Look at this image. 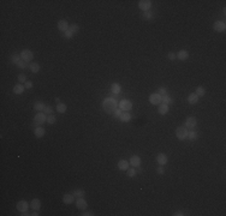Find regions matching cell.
Instances as JSON below:
<instances>
[{
	"mask_svg": "<svg viewBox=\"0 0 226 216\" xmlns=\"http://www.w3.org/2000/svg\"><path fill=\"white\" fill-rule=\"evenodd\" d=\"M188 129L185 126H178L176 129V137L179 139V141H184L188 138Z\"/></svg>",
	"mask_w": 226,
	"mask_h": 216,
	"instance_id": "3957f363",
	"label": "cell"
},
{
	"mask_svg": "<svg viewBox=\"0 0 226 216\" xmlns=\"http://www.w3.org/2000/svg\"><path fill=\"white\" fill-rule=\"evenodd\" d=\"M161 99H162V96H161L160 94H157V93H153V94H150V95H149L148 101L150 102L152 105H154V106H159V105L161 103Z\"/></svg>",
	"mask_w": 226,
	"mask_h": 216,
	"instance_id": "8992f818",
	"label": "cell"
},
{
	"mask_svg": "<svg viewBox=\"0 0 226 216\" xmlns=\"http://www.w3.org/2000/svg\"><path fill=\"white\" fill-rule=\"evenodd\" d=\"M46 121H47V114L44 112H37L36 115L34 117V125H36V127L43 125Z\"/></svg>",
	"mask_w": 226,
	"mask_h": 216,
	"instance_id": "7a4b0ae2",
	"label": "cell"
},
{
	"mask_svg": "<svg viewBox=\"0 0 226 216\" xmlns=\"http://www.w3.org/2000/svg\"><path fill=\"white\" fill-rule=\"evenodd\" d=\"M168 107H170V106H167V105H165V103H160L159 107H157V113H159L160 115H166L167 113H168V110H170Z\"/></svg>",
	"mask_w": 226,
	"mask_h": 216,
	"instance_id": "44dd1931",
	"label": "cell"
},
{
	"mask_svg": "<svg viewBox=\"0 0 226 216\" xmlns=\"http://www.w3.org/2000/svg\"><path fill=\"white\" fill-rule=\"evenodd\" d=\"M117 167H118L119 170H128V168L130 167V163L126 160H120V161H118Z\"/></svg>",
	"mask_w": 226,
	"mask_h": 216,
	"instance_id": "ffe728a7",
	"label": "cell"
},
{
	"mask_svg": "<svg viewBox=\"0 0 226 216\" xmlns=\"http://www.w3.org/2000/svg\"><path fill=\"white\" fill-rule=\"evenodd\" d=\"M157 94H160L161 96H164V95H167L168 93H167V89L165 87H160L159 89H157Z\"/></svg>",
	"mask_w": 226,
	"mask_h": 216,
	"instance_id": "f35d334b",
	"label": "cell"
},
{
	"mask_svg": "<svg viewBox=\"0 0 226 216\" xmlns=\"http://www.w3.org/2000/svg\"><path fill=\"white\" fill-rule=\"evenodd\" d=\"M188 138H189L190 141H196V139L198 138V133H197V131H195V130H190V131L188 132Z\"/></svg>",
	"mask_w": 226,
	"mask_h": 216,
	"instance_id": "4dcf8cb0",
	"label": "cell"
},
{
	"mask_svg": "<svg viewBox=\"0 0 226 216\" xmlns=\"http://www.w3.org/2000/svg\"><path fill=\"white\" fill-rule=\"evenodd\" d=\"M47 124H49V125H54L55 122H56V118H55V115H53V114H51V115H47V121H46Z\"/></svg>",
	"mask_w": 226,
	"mask_h": 216,
	"instance_id": "d590c367",
	"label": "cell"
},
{
	"mask_svg": "<svg viewBox=\"0 0 226 216\" xmlns=\"http://www.w3.org/2000/svg\"><path fill=\"white\" fill-rule=\"evenodd\" d=\"M118 107L123 110V112H129L132 109V102L130 100H121L119 103H118Z\"/></svg>",
	"mask_w": 226,
	"mask_h": 216,
	"instance_id": "5b68a950",
	"label": "cell"
},
{
	"mask_svg": "<svg viewBox=\"0 0 226 216\" xmlns=\"http://www.w3.org/2000/svg\"><path fill=\"white\" fill-rule=\"evenodd\" d=\"M19 54H20L22 60H24L27 63H31V60L34 59V53L30 49H23Z\"/></svg>",
	"mask_w": 226,
	"mask_h": 216,
	"instance_id": "277c9868",
	"label": "cell"
},
{
	"mask_svg": "<svg viewBox=\"0 0 226 216\" xmlns=\"http://www.w3.org/2000/svg\"><path fill=\"white\" fill-rule=\"evenodd\" d=\"M24 90H25V87H24L23 84L18 83V84H16V85L13 87L12 91H13V94H16V95H22V94L24 93Z\"/></svg>",
	"mask_w": 226,
	"mask_h": 216,
	"instance_id": "ac0fdd59",
	"label": "cell"
},
{
	"mask_svg": "<svg viewBox=\"0 0 226 216\" xmlns=\"http://www.w3.org/2000/svg\"><path fill=\"white\" fill-rule=\"evenodd\" d=\"M167 59H168V60H176V59H177V58H176V54L172 53V52H170V53L167 54Z\"/></svg>",
	"mask_w": 226,
	"mask_h": 216,
	"instance_id": "7bdbcfd3",
	"label": "cell"
},
{
	"mask_svg": "<svg viewBox=\"0 0 226 216\" xmlns=\"http://www.w3.org/2000/svg\"><path fill=\"white\" fill-rule=\"evenodd\" d=\"M17 79H18V82H19L20 84H23V83L27 82V75H24V73H19L18 77H17Z\"/></svg>",
	"mask_w": 226,
	"mask_h": 216,
	"instance_id": "8d00e7d4",
	"label": "cell"
},
{
	"mask_svg": "<svg viewBox=\"0 0 226 216\" xmlns=\"http://www.w3.org/2000/svg\"><path fill=\"white\" fill-rule=\"evenodd\" d=\"M30 208L32 209V210H40V208H41V201L39 199V198H34L31 202H30Z\"/></svg>",
	"mask_w": 226,
	"mask_h": 216,
	"instance_id": "7402d4cb",
	"label": "cell"
},
{
	"mask_svg": "<svg viewBox=\"0 0 226 216\" xmlns=\"http://www.w3.org/2000/svg\"><path fill=\"white\" fill-rule=\"evenodd\" d=\"M198 100H200V97L195 94V93H191V94H189V96H188V102L190 105H196L197 102H198Z\"/></svg>",
	"mask_w": 226,
	"mask_h": 216,
	"instance_id": "cb8c5ba5",
	"label": "cell"
},
{
	"mask_svg": "<svg viewBox=\"0 0 226 216\" xmlns=\"http://www.w3.org/2000/svg\"><path fill=\"white\" fill-rule=\"evenodd\" d=\"M138 8L141 11H144V12H147V11H150L152 8V1L150 0H140L138 1Z\"/></svg>",
	"mask_w": 226,
	"mask_h": 216,
	"instance_id": "30bf717a",
	"label": "cell"
},
{
	"mask_svg": "<svg viewBox=\"0 0 226 216\" xmlns=\"http://www.w3.org/2000/svg\"><path fill=\"white\" fill-rule=\"evenodd\" d=\"M189 56H190V54H189V52H188L186 49H180V51L176 54V58H177L178 60H180V61H185V60H188V59H189Z\"/></svg>",
	"mask_w": 226,
	"mask_h": 216,
	"instance_id": "7c38bea8",
	"label": "cell"
},
{
	"mask_svg": "<svg viewBox=\"0 0 226 216\" xmlns=\"http://www.w3.org/2000/svg\"><path fill=\"white\" fill-rule=\"evenodd\" d=\"M76 208L80 209V210H83V211L88 208V203L84 199V197H80V198L76 199Z\"/></svg>",
	"mask_w": 226,
	"mask_h": 216,
	"instance_id": "8fae6325",
	"label": "cell"
},
{
	"mask_svg": "<svg viewBox=\"0 0 226 216\" xmlns=\"http://www.w3.org/2000/svg\"><path fill=\"white\" fill-rule=\"evenodd\" d=\"M195 94H196L198 97H203V96L206 95V89L203 88V87H201V85H200V87H197V88H196Z\"/></svg>",
	"mask_w": 226,
	"mask_h": 216,
	"instance_id": "d6a6232c",
	"label": "cell"
},
{
	"mask_svg": "<svg viewBox=\"0 0 226 216\" xmlns=\"http://www.w3.org/2000/svg\"><path fill=\"white\" fill-rule=\"evenodd\" d=\"M32 85H34V84H32V82H31V81H27V82L24 83L25 89H31V88H32Z\"/></svg>",
	"mask_w": 226,
	"mask_h": 216,
	"instance_id": "ee69618b",
	"label": "cell"
},
{
	"mask_svg": "<svg viewBox=\"0 0 226 216\" xmlns=\"http://www.w3.org/2000/svg\"><path fill=\"white\" fill-rule=\"evenodd\" d=\"M75 196H73V193L71 192V193H65V195L63 196V202H64V204H72L73 202H75Z\"/></svg>",
	"mask_w": 226,
	"mask_h": 216,
	"instance_id": "2e32d148",
	"label": "cell"
},
{
	"mask_svg": "<svg viewBox=\"0 0 226 216\" xmlns=\"http://www.w3.org/2000/svg\"><path fill=\"white\" fill-rule=\"evenodd\" d=\"M34 134H35L36 138H42L43 136L46 134V130H44L43 127H41V126H37V127L34 129Z\"/></svg>",
	"mask_w": 226,
	"mask_h": 216,
	"instance_id": "d6986e66",
	"label": "cell"
},
{
	"mask_svg": "<svg viewBox=\"0 0 226 216\" xmlns=\"http://www.w3.org/2000/svg\"><path fill=\"white\" fill-rule=\"evenodd\" d=\"M142 18L144 20H152L154 18V13L150 12V11H147V12H143L142 13Z\"/></svg>",
	"mask_w": 226,
	"mask_h": 216,
	"instance_id": "836d02e7",
	"label": "cell"
},
{
	"mask_svg": "<svg viewBox=\"0 0 226 216\" xmlns=\"http://www.w3.org/2000/svg\"><path fill=\"white\" fill-rule=\"evenodd\" d=\"M173 97L172 96H170L168 94L167 95H164L162 96V99H161V103H165V105H167V106H170V105H172L173 103Z\"/></svg>",
	"mask_w": 226,
	"mask_h": 216,
	"instance_id": "484cf974",
	"label": "cell"
},
{
	"mask_svg": "<svg viewBox=\"0 0 226 216\" xmlns=\"http://www.w3.org/2000/svg\"><path fill=\"white\" fill-rule=\"evenodd\" d=\"M29 70L32 73H39L40 72V65L37 63H30L29 64Z\"/></svg>",
	"mask_w": 226,
	"mask_h": 216,
	"instance_id": "4316f807",
	"label": "cell"
},
{
	"mask_svg": "<svg viewBox=\"0 0 226 216\" xmlns=\"http://www.w3.org/2000/svg\"><path fill=\"white\" fill-rule=\"evenodd\" d=\"M196 125H197V120L195 117H188L184 121V126L186 129H190V130H194L196 127Z\"/></svg>",
	"mask_w": 226,
	"mask_h": 216,
	"instance_id": "ba28073f",
	"label": "cell"
},
{
	"mask_svg": "<svg viewBox=\"0 0 226 216\" xmlns=\"http://www.w3.org/2000/svg\"><path fill=\"white\" fill-rule=\"evenodd\" d=\"M102 108L107 114H113L114 110L118 108V102H117L116 99H113V97H106L102 101Z\"/></svg>",
	"mask_w": 226,
	"mask_h": 216,
	"instance_id": "6da1fadb",
	"label": "cell"
},
{
	"mask_svg": "<svg viewBox=\"0 0 226 216\" xmlns=\"http://www.w3.org/2000/svg\"><path fill=\"white\" fill-rule=\"evenodd\" d=\"M44 108H46V105H44L43 101H36L35 103H34V109L36 112H43Z\"/></svg>",
	"mask_w": 226,
	"mask_h": 216,
	"instance_id": "603a6c76",
	"label": "cell"
},
{
	"mask_svg": "<svg viewBox=\"0 0 226 216\" xmlns=\"http://www.w3.org/2000/svg\"><path fill=\"white\" fill-rule=\"evenodd\" d=\"M213 29L218 32H225L226 31V23L225 20H215L213 23Z\"/></svg>",
	"mask_w": 226,
	"mask_h": 216,
	"instance_id": "52a82bcc",
	"label": "cell"
},
{
	"mask_svg": "<svg viewBox=\"0 0 226 216\" xmlns=\"http://www.w3.org/2000/svg\"><path fill=\"white\" fill-rule=\"evenodd\" d=\"M141 162H142V160H141V157L140 156H137V155H132L131 157H130V160H129V163H130V166H132V167H140L141 166Z\"/></svg>",
	"mask_w": 226,
	"mask_h": 216,
	"instance_id": "5bb4252c",
	"label": "cell"
},
{
	"mask_svg": "<svg viewBox=\"0 0 226 216\" xmlns=\"http://www.w3.org/2000/svg\"><path fill=\"white\" fill-rule=\"evenodd\" d=\"M29 207H30V203H28L27 201H23V199H22V201H18L17 204H16V208H17V210H18L19 212L28 211Z\"/></svg>",
	"mask_w": 226,
	"mask_h": 216,
	"instance_id": "9c48e42d",
	"label": "cell"
},
{
	"mask_svg": "<svg viewBox=\"0 0 226 216\" xmlns=\"http://www.w3.org/2000/svg\"><path fill=\"white\" fill-rule=\"evenodd\" d=\"M30 215H31V216H39V214H37V211H36V210H34V212H31Z\"/></svg>",
	"mask_w": 226,
	"mask_h": 216,
	"instance_id": "7dc6e473",
	"label": "cell"
},
{
	"mask_svg": "<svg viewBox=\"0 0 226 216\" xmlns=\"http://www.w3.org/2000/svg\"><path fill=\"white\" fill-rule=\"evenodd\" d=\"M55 102H56V103H60V99H59V97H55Z\"/></svg>",
	"mask_w": 226,
	"mask_h": 216,
	"instance_id": "c3c4849f",
	"label": "cell"
},
{
	"mask_svg": "<svg viewBox=\"0 0 226 216\" xmlns=\"http://www.w3.org/2000/svg\"><path fill=\"white\" fill-rule=\"evenodd\" d=\"M123 110L120 109V108H117L116 110H114V113H113V115H114V118H117V119H120L121 118V115H123Z\"/></svg>",
	"mask_w": 226,
	"mask_h": 216,
	"instance_id": "74e56055",
	"label": "cell"
},
{
	"mask_svg": "<svg viewBox=\"0 0 226 216\" xmlns=\"http://www.w3.org/2000/svg\"><path fill=\"white\" fill-rule=\"evenodd\" d=\"M56 27H58V29H59L61 32H65L67 29H69L70 24L67 23V20H66V19H60V20L58 22V24H56Z\"/></svg>",
	"mask_w": 226,
	"mask_h": 216,
	"instance_id": "9a60e30c",
	"label": "cell"
},
{
	"mask_svg": "<svg viewBox=\"0 0 226 216\" xmlns=\"http://www.w3.org/2000/svg\"><path fill=\"white\" fill-rule=\"evenodd\" d=\"M126 173H128V177L129 178H133V177H136V174H137V170L135 169V167H129L128 168V170H126Z\"/></svg>",
	"mask_w": 226,
	"mask_h": 216,
	"instance_id": "e575fe53",
	"label": "cell"
},
{
	"mask_svg": "<svg viewBox=\"0 0 226 216\" xmlns=\"http://www.w3.org/2000/svg\"><path fill=\"white\" fill-rule=\"evenodd\" d=\"M185 214L183 212V211H176L174 214H173V216H184Z\"/></svg>",
	"mask_w": 226,
	"mask_h": 216,
	"instance_id": "bcb514c9",
	"label": "cell"
},
{
	"mask_svg": "<svg viewBox=\"0 0 226 216\" xmlns=\"http://www.w3.org/2000/svg\"><path fill=\"white\" fill-rule=\"evenodd\" d=\"M81 215H82V216H93L94 214H93L92 211H84V212H83V214H81Z\"/></svg>",
	"mask_w": 226,
	"mask_h": 216,
	"instance_id": "f6af8a7d",
	"label": "cell"
},
{
	"mask_svg": "<svg viewBox=\"0 0 226 216\" xmlns=\"http://www.w3.org/2000/svg\"><path fill=\"white\" fill-rule=\"evenodd\" d=\"M156 162H157V165H160V166H165L168 162L167 155L164 154V153H159L156 155Z\"/></svg>",
	"mask_w": 226,
	"mask_h": 216,
	"instance_id": "4fadbf2b",
	"label": "cell"
},
{
	"mask_svg": "<svg viewBox=\"0 0 226 216\" xmlns=\"http://www.w3.org/2000/svg\"><path fill=\"white\" fill-rule=\"evenodd\" d=\"M27 65H28V63H27V61H24V60H20V61L17 64V67H19V69H22V70H23V69H25V67H27Z\"/></svg>",
	"mask_w": 226,
	"mask_h": 216,
	"instance_id": "60d3db41",
	"label": "cell"
},
{
	"mask_svg": "<svg viewBox=\"0 0 226 216\" xmlns=\"http://www.w3.org/2000/svg\"><path fill=\"white\" fill-rule=\"evenodd\" d=\"M20 60H22L20 54H18V53H12V54H11V56H10V61L12 63L13 65H17Z\"/></svg>",
	"mask_w": 226,
	"mask_h": 216,
	"instance_id": "d4e9b609",
	"label": "cell"
},
{
	"mask_svg": "<svg viewBox=\"0 0 226 216\" xmlns=\"http://www.w3.org/2000/svg\"><path fill=\"white\" fill-rule=\"evenodd\" d=\"M73 36H75V32L71 29H67L65 32H63V37L66 39V40H71Z\"/></svg>",
	"mask_w": 226,
	"mask_h": 216,
	"instance_id": "1f68e13d",
	"label": "cell"
},
{
	"mask_svg": "<svg viewBox=\"0 0 226 216\" xmlns=\"http://www.w3.org/2000/svg\"><path fill=\"white\" fill-rule=\"evenodd\" d=\"M55 110L58 112V113H60V114H63V113H65L66 110H67V106L65 105V103H56V106H55Z\"/></svg>",
	"mask_w": 226,
	"mask_h": 216,
	"instance_id": "83f0119b",
	"label": "cell"
},
{
	"mask_svg": "<svg viewBox=\"0 0 226 216\" xmlns=\"http://www.w3.org/2000/svg\"><path fill=\"white\" fill-rule=\"evenodd\" d=\"M43 112L46 113L47 115H51V114H53L54 109H53V107H52V106H46V108H44V110H43Z\"/></svg>",
	"mask_w": 226,
	"mask_h": 216,
	"instance_id": "ab89813d",
	"label": "cell"
},
{
	"mask_svg": "<svg viewBox=\"0 0 226 216\" xmlns=\"http://www.w3.org/2000/svg\"><path fill=\"white\" fill-rule=\"evenodd\" d=\"M72 193H73V196H75L76 198H80V197H84L85 191H84L83 189H75V190L72 191Z\"/></svg>",
	"mask_w": 226,
	"mask_h": 216,
	"instance_id": "f1b7e54d",
	"label": "cell"
},
{
	"mask_svg": "<svg viewBox=\"0 0 226 216\" xmlns=\"http://www.w3.org/2000/svg\"><path fill=\"white\" fill-rule=\"evenodd\" d=\"M131 119H132V115L130 114V113H129V112H124L123 115H121V118H120L119 120L123 121V122H129Z\"/></svg>",
	"mask_w": 226,
	"mask_h": 216,
	"instance_id": "f546056e",
	"label": "cell"
},
{
	"mask_svg": "<svg viewBox=\"0 0 226 216\" xmlns=\"http://www.w3.org/2000/svg\"><path fill=\"white\" fill-rule=\"evenodd\" d=\"M156 173L159 174V175H162L164 173H165V168H164V166H157V168H156Z\"/></svg>",
	"mask_w": 226,
	"mask_h": 216,
	"instance_id": "b9f144b4",
	"label": "cell"
},
{
	"mask_svg": "<svg viewBox=\"0 0 226 216\" xmlns=\"http://www.w3.org/2000/svg\"><path fill=\"white\" fill-rule=\"evenodd\" d=\"M111 91L113 93V95H119L121 93V84L120 83H112L111 84Z\"/></svg>",
	"mask_w": 226,
	"mask_h": 216,
	"instance_id": "e0dca14e",
	"label": "cell"
}]
</instances>
